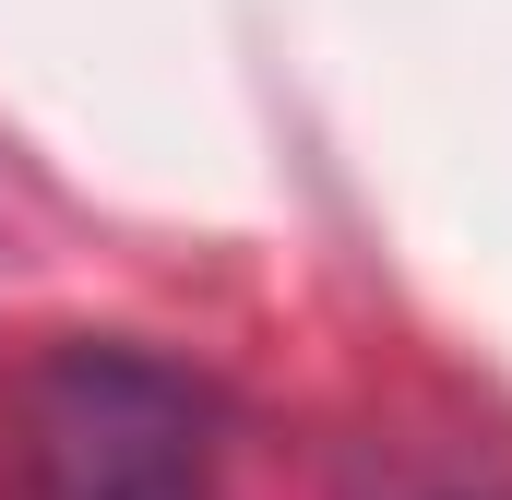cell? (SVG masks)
<instances>
[{
    "label": "cell",
    "instance_id": "6da1fadb",
    "mask_svg": "<svg viewBox=\"0 0 512 500\" xmlns=\"http://www.w3.org/2000/svg\"><path fill=\"white\" fill-rule=\"evenodd\" d=\"M215 465H227L215 393L143 346H60L12 393L24 500H215Z\"/></svg>",
    "mask_w": 512,
    "mask_h": 500
}]
</instances>
